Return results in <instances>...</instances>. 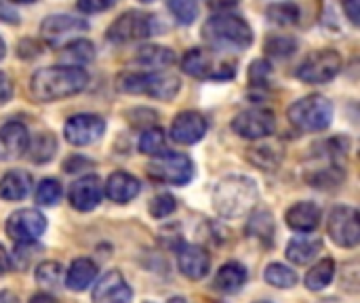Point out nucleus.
Instances as JSON below:
<instances>
[{
	"mask_svg": "<svg viewBox=\"0 0 360 303\" xmlns=\"http://www.w3.org/2000/svg\"><path fill=\"white\" fill-rule=\"evenodd\" d=\"M89 84V74L76 65H51L32 74L30 93L38 101H59L82 93Z\"/></svg>",
	"mask_w": 360,
	"mask_h": 303,
	"instance_id": "nucleus-1",
	"label": "nucleus"
},
{
	"mask_svg": "<svg viewBox=\"0 0 360 303\" xmlns=\"http://www.w3.org/2000/svg\"><path fill=\"white\" fill-rule=\"evenodd\" d=\"M202 38L215 53H238L251 46L253 30L240 15L217 13L205 21Z\"/></svg>",
	"mask_w": 360,
	"mask_h": 303,
	"instance_id": "nucleus-2",
	"label": "nucleus"
},
{
	"mask_svg": "<svg viewBox=\"0 0 360 303\" xmlns=\"http://www.w3.org/2000/svg\"><path fill=\"white\" fill-rule=\"evenodd\" d=\"M259 200V190L251 177L230 175L221 179L213 192V205L217 213L226 219H236L247 215Z\"/></svg>",
	"mask_w": 360,
	"mask_h": 303,
	"instance_id": "nucleus-3",
	"label": "nucleus"
},
{
	"mask_svg": "<svg viewBox=\"0 0 360 303\" xmlns=\"http://www.w3.org/2000/svg\"><path fill=\"white\" fill-rule=\"evenodd\" d=\"M116 86L129 95H146L169 101L179 93L181 80L167 72H124L118 76Z\"/></svg>",
	"mask_w": 360,
	"mask_h": 303,
	"instance_id": "nucleus-4",
	"label": "nucleus"
},
{
	"mask_svg": "<svg viewBox=\"0 0 360 303\" xmlns=\"http://www.w3.org/2000/svg\"><path fill=\"white\" fill-rule=\"evenodd\" d=\"M287 116H289L291 124L297 127L300 131L319 133L331 124L333 103L323 95H308V97H302L300 101H295L289 108Z\"/></svg>",
	"mask_w": 360,
	"mask_h": 303,
	"instance_id": "nucleus-5",
	"label": "nucleus"
},
{
	"mask_svg": "<svg viewBox=\"0 0 360 303\" xmlns=\"http://www.w3.org/2000/svg\"><path fill=\"white\" fill-rule=\"evenodd\" d=\"M158 21L154 15L143 13V11H124L114 19V23L108 27L105 36L114 44H127V42H137L154 36L158 32Z\"/></svg>",
	"mask_w": 360,
	"mask_h": 303,
	"instance_id": "nucleus-6",
	"label": "nucleus"
},
{
	"mask_svg": "<svg viewBox=\"0 0 360 303\" xmlns=\"http://www.w3.org/2000/svg\"><path fill=\"white\" fill-rule=\"evenodd\" d=\"M181 70L198 80H226L234 76V61L219 59L211 49H190L181 59Z\"/></svg>",
	"mask_w": 360,
	"mask_h": 303,
	"instance_id": "nucleus-7",
	"label": "nucleus"
},
{
	"mask_svg": "<svg viewBox=\"0 0 360 303\" xmlns=\"http://www.w3.org/2000/svg\"><path fill=\"white\" fill-rule=\"evenodd\" d=\"M342 67L344 59L335 49H319L300 63L295 74L308 84H325L331 82L342 72Z\"/></svg>",
	"mask_w": 360,
	"mask_h": 303,
	"instance_id": "nucleus-8",
	"label": "nucleus"
},
{
	"mask_svg": "<svg viewBox=\"0 0 360 303\" xmlns=\"http://www.w3.org/2000/svg\"><path fill=\"white\" fill-rule=\"evenodd\" d=\"M148 175L160 183L186 186L194 177V162L186 154L165 152L148 165Z\"/></svg>",
	"mask_w": 360,
	"mask_h": 303,
	"instance_id": "nucleus-9",
	"label": "nucleus"
},
{
	"mask_svg": "<svg viewBox=\"0 0 360 303\" xmlns=\"http://www.w3.org/2000/svg\"><path fill=\"white\" fill-rule=\"evenodd\" d=\"M89 30V23L82 17H74L68 13L49 15L40 23V36L51 46H63L72 40H76V34H82Z\"/></svg>",
	"mask_w": 360,
	"mask_h": 303,
	"instance_id": "nucleus-10",
	"label": "nucleus"
},
{
	"mask_svg": "<svg viewBox=\"0 0 360 303\" xmlns=\"http://www.w3.org/2000/svg\"><path fill=\"white\" fill-rule=\"evenodd\" d=\"M4 230H6L8 238L15 240L17 245L36 243L46 230V219L36 209H21V211H15L6 219Z\"/></svg>",
	"mask_w": 360,
	"mask_h": 303,
	"instance_id": "nucleus-11",
	"label": "nucleus"
},
{
	"mask_svg": "<svg viewBox=\"0 0 360 303\" xmlns=\"http://www.w3.org/2000/svg\"><path fill=\"white\" fill-rule=\"evenodd\" d=\"M359 211L352 207H338L329 215V236L338 247L354 249L360 243V221Z\"/></svg>",
	"mask_w": 360,
	"mask_h": 303,
	"instance_id": "nucleus-12",
	"label": "nucleus"
},
{
	"mask_svg": "<svg viewBox=\"0 0 360 303\" xmlns=\"http://www.w3.org/2000/svg\"><path fill=\"white\" fill-rule=\"evenodd\" d=\"M232 129L236 135H240L245 139H264L274 133L276 116H274V112H270L266 108H251V110L240 112L232 120Z\"/></svg>",
	"mask_w": 360,
	"mask_h": 303,
	"instance_id": "nucleus-13",
	"label": "nucleus"
},
{
	"mask_svg": "<svg viewBox=\"0 0 360 303\" xmlns=\"http://www.w3.org/2000/svg\"><path fill=\"white\" fill-rule=\"evenodd\" d=\"M103 131H105V120L97 114H76L63 127L65 141L76 148L95 143L103 135Z\"/></svg>",
	"mask_w": 360,
	"mask_h": 303,
	"instance_id": "nucleus-14",
	"label": "nucleus"
},
{
	"mask_svg": "<svg viewBox=\"0 0 360 303\" xmlns=\"http://www.w3.org/2000/svg\"><path fill=\"white\" fill-rule=\"evenodd\" d=\"M209 122L200 112L186 110L179 112L171 124V139L179 146H194L207 135Z\"/></svg>",
	"mask_w": 360,
	"mask_h": 303,
	"instance_id": "nucleus-15",
	"label": "nucleus"
},
{
	"mask_svg": "<svg viewBox=\"0 0 360 303\" xmlns=\"http://www.w3.org/2000/svg\"><path fill=\"white\" fill-rule=\"evenodd\" d=\"M103 196V183L97 175H84L78 181H74L70 190V205L76 211H93Z\"/></svg>",
	"mask_w": 360,
	"mask_h": 303,
	"instance_id": "nucleus-16",
	"label": "nucleus"
},
{
	"mask_svg": "<svg viewBox=\"0 0 360 303\" xmlns=\"http://www.w3.org/2000/svg\"><path fill=\"white\" fill-rule=\"evenodd\" d=\"M30 143L27 127L19 120H11L0 127V160H15L25 154Z\"/></svg>",
	"mask_w": 360,
	"mask_h": 303,
	"instance_id": "nucleus-17",
	"label": "nucleus"
},
{
	"mask_svg": "<svg viewBox=\"0 0 360 303\" xmlns=\"http://www.w3.org/2000/svg\"><path fill=\"white\" fill-rule=\"evenodd\" d=\"M133 291L120 272H108L93 289V303H131Z\"/></svg>",
	"mask_w": 360,
	"mask_h": 303,
	"instance_id": "nucleus-18",
	"label": "nucleus"
},
{
	"mask_svg": "<svg viewBox=\"0 0 360 303\" xmlns=\"http://www.w3.org/2000/svg\"><path fill=\"white\" fill-rule=\"evenodd\" d=\"M177 266L179 272L190 281H200L209 274L211 257L209 253L198 245H184L177 251Z\"/></svg>",
	"mask_w": 360,
	"mask_h": 303,
	"instance_id": "nucleus-19",
	"label": "nucleus"
},
{
	"mask_svg": "<svg viewBox=\"0 0 360 303\" xmlns=\"http://www.w3.org/2000/svg\"><path fill=\"white\" fill-rule=\"evenodd\" d=\"M323 213L314 202H297L287 211V226L295 232L310 234L321 226Z\"/></svg>",
	"mask_w": 360,
	"mask_h": 303,
	"instance_id": "nucleus-20",
	"label": "nucleus"
},
{
	"mask_svg": "<svg viewBox=\"0 0 360 303\" xmlns=\"http://www.w3.org/2000/svg\"><path fill=\"white\" fill-rule=\"evenodd\" d=\"M133 61L150 72H162L169 65H173L177 61L175 51H171L169 46H160V44H146L141 49H137Z\"/></svg>",
	"mask_w": 360,
	"mask_h": 303,
	"instance_id": "nucleus-21",
	"label": "nucleus"
},
{
	"mask_svg": "<svg viewBox=\"0 0 360 303\" xmlns=\"http://www.w3.org/2000/svg\"><path fill=\"white\" fill-rule=\"evenodd\" d=\"M141 190V183L137 177H133L131 173H124V171H116L108 177L105 181V194L110 200L122 205V202H129L133 200Z\"/></svg>",
	"mask_w": 360,
	"mask_h": 303,
	"instance_id": "nucleus-22",
	"label": "nucleus"
},
{
	"mask_svg": "<svg viewBox=\"0 0 360 303\" xmlns=\"http://www.w3.org/2000/svg\"><path fill=\"white\" fill-rule=\"evenodd\" d=\"M32 192V175L23 169H13L0 179V198L2 200H23Z\"/></svg>",
	"mask_w": 360,
	"mask_h": 303,
	"instance_id": "nucleus-23",
	"label": "nucleus"
},
{
	"mask_svg": "<svg viewBox=\"0 0 360 303\" xmlns=\"http://www.w3.org/2000/svg\"><path fill=\"white\" fill-rule=\"evenodd\" d=\"M247 283V270L245 266L236 264V262H230L226 266H221V270L217 272L215 281H213V287L219 291V293H226V295H232V293H238Z\"/></svg>",
	"mask_w": 360,
	"mask_h": 303,
	"instance_id": "nucleus-24",
	"label": "nucleus"
},
{
	"mask_svg": "<svg viewBox=\"0 0 360 303\" xmlns=\"http://www.w3.org/2000/svg\"><path fill=\"white\" fill-rule=\"evenodd\" d=\"M321 251H323V240L321 238H314V236L295 238L287 247V257L295 266H308L310 262H314L319 257Z\"/></svg>",
	"mask_w": 360,
	"mask_h": 303,
	"instance_id": "nucleus-25",
	"label": "nucleus"
},
{
	"mask_svg": "<svg viewBox=\"0 0 360 303\" xmlns=\"http://www.w3.org/2000/svg\"><path fill=\"white\" fill-rule=\"evenodd\" d=\"M95 276H97V266H95V262L82 257V259H76V262L70 266L68 276H65V285H68L70 291L80 293V291H84V289L95 281Z\"/></svg>",
	"mask_w": 360,
	"mask_h": 303,
	"instance_id": "nucleus-26",
	"label": "nucleus"
},
{
	"mask_svg": "<svg viewBox=\"0 0 360 303\" xmlns=\"http://www.w3.org/2000/svg\"><path fill=\"white\" fill-rule=\"evenodd\" d=\"M346 179V171L340 165H329V167H319L312 173L306 175V181L319 190H333Z\"/></svg>",
	"mask_w": 360,
	"mask_h": 303,
	"instance_id": "nucleus-27",
	"label": "nucleus"
},
{
	"mask_svg": "<svg viewBox=\"0 0 360 303\" xmlns=\"http://www.w3.org/2000/svg\"><path fill=\"white\" fill-rule=\"evenodd\" d=\"M27 158L32 162H49L57 152V139L53 133H38L27 143Z\"/></svg>",
	"mask_w": 360,
	"mask_h": 303,
	"instance_id": "nucleus-28",
	"label": "nucleus"
},
{
	"mask_svg": "<svg viewBox=\"0 0 360 303\" xmlns=\"http://www.w3.org/2000/svg\"><path fill=\"white\" fill-rule=\"evenodd\" d=\"M333 276H335V262L333 259H321L306 274V287L310 291H323L325 287L331 285Z\"/></svg>",
	"mask_w": 360,
	"mask_h": 303,
	"instance_id": "nucleus-29",
	"label": "nucleus"
},
{
	"mask_svg": "<svg viewBox=\"0 0 360 303\" xmlns=\"http://www.w3.org/2000/svg\"><path fill=\"white\" fill-rule=\"evenodd\" d=\"M61 57L65 61H70L68 65H80V63H89L93 57H95V46L84 40V38H76L68 44H63V51H61Z\"/></svg>",
	"mask_w": 360,
	"mask_h": 303,
	"instance_id": "nucleus-30",
	"label": "nucleus"
},
{
	"mask_svg": "<svg viewBox=\"0 0 360 303\" xmlns=\"http://www.w3.org/2000/svg\"><path fill=\"white\" fill-rule=\"evenodd\" d=\"M268 19L276 25H293L300 21V6L291 0H281L268 6Z\"/></svg>",
	"mask_w": 360,
	"mask_h": 303,
	"instance_id": "nucleus-31",
	"label": "nucleus"
},
{
	"mask_svg": "<svg viewBox=\"0 0 360 303\" xmlns=\"http://www.w3.org/2000/svg\"><path fill=\"white\" fill-rule=\"evenodd\" d=\"M139 152L141 154H148V156H160L167 152V137L162 133V129H148L141 133L139 137Z\"/></svg>",
	"mask_w": 360,
	"mask_h": 303,
	"instance_id": "nucleus-32",
	"label": "nucleus"
},
{
	"mask_svg": "<svg viewBox=\"0 0 360 303\" xmlns=\"http://www.w3.org/2000/svg\"><path fill=\"white\" fill-rule=\"evenodd\" d=\"M249 234L264 240V243H270L272 236H274V221H272V215L270 211L266 209H259L253 213L251 221H249Z\"/></svg>",
	"mask_w": 360,
	"mask_h": 303,
	"instance_id": "nucleus-33",
	"label": "nucleus"
},
{
	"mask_svg": "<svg viewBox=\"0 0 360 303\" xmlns=\"http://www.w3.org/2000/svg\"><path fill=\"white\" fill-rule=\"evenodd\" d=\"M266 283L278 289H291L297 283V274L295 270L283 266V264H270L266 268Z\"/></svg>",
	"mask_w": 360,
	"mask_h": 303,
	"instance_id": "nucleus-34",
	"label": "nucleus"
},
{
	"mask_svg": "<svg viewBox=\"0 0 360 303\" xmlns=\"http://www.w3.org/2000/svg\"><path fill=\"white\" fill-rule=\"evenodd\" d=\"M266 53L276 57V59H285L289 55L295 53L297 49V40L293 36H285V34H274V36H268L266 44H264Z\"/></svg>",
	"mask_w": 360,
	"mask_h": 303,
	"instance_id": "nucleus-35",
	"label": "nucleus"
},
{
	"mask_svg": "<svg viewBox=\"0 0 360 303\" xmlns=\"http://www.w3.org/2000/svg\"><path fill=\"white\" fill-rule=\"evenodd\" d=\"M169 11L177 23L190 25L198 17V0H169Z\"/></svg>",
	"mask_w": 360,
	"mask_h": 303,
	"instance_id": "nucleus-36",
	"label": "nucleus"
},
{
	"mask_svg": "<svg viewBox=\"0 0 360 303\" xmlns=\"http://www.w3.org/2000/svg\"><path fill=\"white\" fill-rule=\"evenodd\" d=\"M63 190H61V183L57 179H42L36 188V202L42 205V207H53L55 202H59Z\"/></svg>",
	"mask_w": 360,
	"mask_h": 303,
	"instance_id": "nucleus-37",
	"label": "nucleus"
},
{
	"mask_svg": "<svg viewBox=\"0 0 360 303\" xmlns=\"http://www.w3.org/2000/svg\"><path fill=\"white\" fill-rule=\"evenodd\" d=\"M61 274H63L61 264H57V262H44V264H40L36 268V283L40 287L55 289L61 283Z\"/></svg>",
	"mask_w": 360,
	"mask_h": 303,
	"instance_id": "nucleus-38",
	"label": "nucleus"
},
{
	"mask_svg": "<svg viewBox=\"0 0 360 303\" xmlns=\"http://www.w3.org/2000/svg\"><path fill=\"white\" fill-rule=\"evenodd\" d=\"M249 160H251L253 165H257V167L266 169V171H272L274 167H278L281 156H278V154H274V150H272V148L264 146V148H253V150H249Z\"/></svg>",
	"mask_w": 360,
	"mask_h": 303,
	"instance_id": "nucleus-39",
	"label": "nucleus"
},
{
	"mask_svg": "<svg viewBox=\"0 0 360 303\" xmlns=\"http://www.w3.org/2000/svg\"><path fill=\"white\" fill-rule=\"evenodd\" d=\"M175 209H177V200H175L171 194H158V196H154L152 202H150V215H152L154 219L169 217Z\"/></svg>",
	"mask_w": 360,
	"mask_h": 303,
	"instance_id": "nucleus-40",
	"label": "nucleus"
},
{
	"mask_svg": "<svg viewBox=\"0 0 360 303\" xmlns=\"http://www.w3.org/2000/svg\"><path fill=\"white\" fill-rule=\"evenodd\" d=\"M272 74V65L266 61V59H257L251 63V70H249V82L255 84V86H264L268 82Z\"/></svg>",
	"mask_w": 360,
	"mask_h": 303,
	"instance_id": "nucleus-41",
	"label": "nucleus"
},
{
	"mask_svg": "<svg viewBox=\"0 0 360 303\" xmlns=\"http://www.w3.org/2000/svg\"><path fill=\"white\" fill-rule=\"evenodd\" d=\"M116 0H78V8L84 13H101L110 8Z\"/></svg>",
	"mask_w": 360,
	"mask_h": 303,
	"instance_id": "nucleus-42",
	"label": "nucleus"
},
{
	"mask_svg": "<svg viewBox=\"0 0 360 303\" xmlns=\"http://www.w3.org/2000/svg\"><path fill=\"white\" fill-rule=\"evenodd\" d=\"M0 21L2 23H11V25L19 23V13L6 0H0Z\"/></svg>",
	"mask_w": 360,
	"mask_h": 303,
	"instance_id": "nucleus-43",
	"label": "nucleus"
},
{
	"mask_svg": "<svg viewBox=\"0 0 360 303\" xmlns=\"http://www.w3.org/2000/svg\"><path fill=\"white\" fill-rule=\"evenodd\" d=\"M11 99H13V80L4 72H0V105L8 103Z\"/></svg>",
	"mask_w": 360,
	"mask_h": 303,
	"instance_id": "nucleus-44",
	"label": "nucleus"
},
{
	"mask_svg": "<svg viewBox=\"0 0 360 303\" xmlns=\"http://www.w3.org/2000/svg\"><path fill=\"white\" fill-rule=\"evenodd\" d=\"M342 6L352 25H359V0H342Z\"/></svg>",
	"mask_w": 360,
	"mask_h": 303,
	"instance_id": "nucleus-45",
	"label": "nucleus"
},
{
	"mask_svg": "<svg viewBox=\"0 0 360 303\" xmlns=\"http://www.w3.org/2000/svg\"><path fill=\"white\" fill-rule=\"evenodd\" d=\"M8 270H11V257H8L6 249L0 245V276H2V274H6Z\"/></svg>",
	"mask_w": 360,
	"mask_h": 303,
	"instance_id": "nucleus-46",
	"label": "nucleus"
},
{
	"mask_svg": "<svg viewBox=\"0 0 360 303\" xmlns=\"http://www.w3.org/2000/svg\"><path fill=\"white\" fill-rule=\"evenodd\" d=\"M30 303H59L53 295H49V293H36L32 299H30Z\"/></svg>",
	"mask_w": 360,
	"mask_h": 303,
	"instance_id": "nucleus-47",
	"label": "nucleus"
},
{
	"mask_svg": "<svg viewBox=\"0 0 360 303\" xmlns=\"http://www.w3.org/2000/svg\"><path fill=\"white\" fill-rule=\"evenodd\" d=\"M211 6H215V8H226V6H232V4H236L238 0H207Z\"/></svg>",
	"mask_w": 360,
	"mask_h": 303,
	"instance_id": "nucleus-48",
	"label": "nucleus"
},
{
	"mask_svg": "<svg viewBox=\"0 0 360 303\" xmlns=\"http://www.w3.org/2000/svg\"><path fill=\"white\" fill-rule=\"evenodd\" d=\"M0 303H19V299L11 291H0Z\"/></svg>",
	"mask_w": 360,
	"mask_h": 303,
	"instance_id": "nucleus-49",
	"label": "nucleus"
},
{
	"mask_svg": "<svg viewBox=\"0 0 360 303\" xmlns=\"http://www.w3.org/2000/svg\"><path fill=\"white\" fill-rule=\"evenodd\" d=\"M4 55H6V44H4V40L0 38V59H2Z\"/></svg>",
	"mask_w": 360,
	"mask_h": 303,
	"instance_id": "nucleus-50",
	"label": "nucleus"
},
{
	"mask_svg": "<svg viewBox=\"0 0 360 303\" xmlns=\"http://www.w3.org/2000/svg\"><path fill=\"white\" fill-rule=\"evenodd\" d=\"M169 303H186V299H181V297H177V299H171Z\"/></svg>",
	"mask_w": 360,
	"mask_h": 303,
	"instance_id": "nucleus-51",
	"label": "nucleus"
},
{
	"mask_svg": "<svg viewBox=\"0 0 360 303\" xmlns=\"http://www.w3.org/2000/svg\"><path fill=\"white\" fill-rule=\"evenodd\" d=\"M11 2H23V4H30V2H34V0H11Z\"/></svg>",
	"mask_w": 360,
	"mask_h": 303,
	"instance_id": "nucleus-52",
	"label": "nucleus"
},
{
	"mask_svg": "<svg viewBox=\"0 0 360 303\" xmlns=\"http://www.w3.org/2000/svg\"><path fill=\"white\" fill-rule=\"evenodd\" d=\"M141 2H154V0H141Z\"/></svg>",
	"mask_w": 360,
	"mask_h": 303,
	"instance_id": "nucleus-53",
	"label": "nucleus"
}]
</instances>
